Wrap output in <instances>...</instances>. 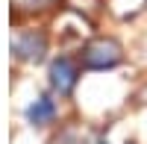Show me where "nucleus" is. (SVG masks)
<instances>
[{"mask_svg":"<svg viewBox=\"0 0 147 144\" xmlns=\"http://www.w3.org/2000/svg\"><path fill=\"white\" fill-rule=\"evenodd\" d=\"M121 62V44L112 38H94L82 50V65L88 71H106Z\"/></svg>","mask_w":147,"mask_h":144,"instance_id":"1","label":"nucleus"},{"mask_svg":"<svg viewBox=\"0 0 147 144\" xmlns=\"http://www.w3.org/2000/svg\"><path fill=\"white\" fill-rule=\"evenodd\" d=\"M77 79H80V71H77V65H74L68 56L56 59V62L50 65V85L59 94H71L74 85H77Z\"/></svg>","mask_w":147,"mask_h":144,"instance_id":"2","label":"nucleus"},{"mask_svg":"<svg viewBox=\"0 0 147 144\" xmlns=\"http://www.w3.org/2000/svg\"><path fill=\"white\" fill-rule=\"evenodd\" d=\"M44 50H47V38L41 32H24L21 38L15 41V53L27 62H38L44 59Z\"/></svg>","mask_w":147,"mask_h":144,"instance_id":"3","label":"nucleus"},{"mask_svg":"<svg viewBox=\"0 0 147 144\" xmlns=\"http://www.w3.org/2000/svg\"><path fill=\"white\" fill-rule=\"evenodd\" d=\"M53 115H56V103L50 97H38L35 103H30V109H27V121L32 127H44V124H50L53 121Z\"/></svg>","mask_w":147,"mask_h":144,"instance_id":"4","label":"nucleus"}]
</instances>
